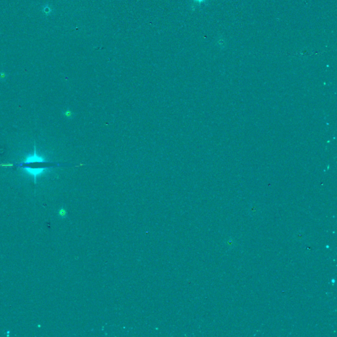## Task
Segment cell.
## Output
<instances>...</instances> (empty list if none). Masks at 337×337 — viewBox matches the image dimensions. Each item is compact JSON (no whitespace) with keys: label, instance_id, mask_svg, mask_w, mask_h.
<instances>
[{"label":"cell","instance_id":"277c9868","mask_svg":"<svg viewBox=\"0 0 337 337\" xmlns=\"http://www.w3.org/2000/svg\"><path fill=\"white\" fill-rule=\"evenodd\" d=\"M14 166V165L13 164V163H2V164H0V167H13Z\"/></svg>","mask_w":337,"mask_h":337},{"label":"cell","instance_id":"6da1fadb","mask_svg":"<svg viewBox=\"0 0 337 337\" xmlns=\"http://www.w3.org/2000/svg\"><path fill=\"white\" fill-rule=\"evenodd\" d=\"M46 167H38V168H34L30 167H24L23 171L24 173H26L30 176H32L34 178V182H36L37 177L42 175L46 171Z\"/></svg>","mask_w":337,"mask_h":337},{"label":"cell","instance_id":"5b68a950","mask_svg":"<svg viewBox=\"0 0 337 337\" xmlns=\"http://www.w3.org/2000/svg\"><path fill=\"white\" fill-rule=\"evenodd\" d=\"M44 12L46 15H49V13H51V12H52V9H50L49 6H45L44 8Z\"/></svg>","mask_w":337,"mask_h":337},{"label":"cell","instance_id":"3957f363","mask_svg":"<svg viewBox=\"0 0 337 337\" xmlns=\"http://www.w3.org/2000/svg\"><path fill=\"white\" fill-rule=\"evenodd\" d=\"M63 115H65V117H67V118H72L73 113V112L71 111L70 109H67L63 112Z\"/></svg>","mask_w":337,"mask_h":337},{"label":"cell","instance_id":"8992f818","mask_svg":"<svg viewBox=\"0 0 337 337\" xmlns=\"http://www.w3.org/2000/svg\"><path fill=\"white\" fill-rule=\"evenodd\" d=\"M7 77V75L6 73L4 72H0V79L1 80H4L5 79H6Z\"/></svg>","mask_w":337,"mask_h":337},{"label":"cell","instance_id":"ba28073f","mask_svg":"<svg viewBox=\"0 0 337 337\" xmlns=\"http://www.w3.org/2000/svg\"><path fill=\"white\" fill-rule=\"evenodd\" d=\"M206 1V0H194V2H196L198 3H200V4H201V3H203V2H205Z\"/></svg>","mask_w":337,"mask_h":337},{"label":"cell","instance_id":"52a82bcc","mask_svg":"<svg viewBox=\"0 0 337 337\" xmlns=\"http://www.w3.org/2000/svg\"><path fill=\"white\" fill-rule=\"evenodd\" d=\"M59 213H60V215L61 216H63V215H65V213H66V211H65V210H64L63 209H61V210L59 211Z\"/></svg>","mask_w":337,"mask_h":337},{"label":"cell","instance_id":"7a4b0ae2","mask_svg":"<svg viewBox=\"0 0 337 337\" xmlns=\"http://www.w3.org/2000/svg\"><path fill=\"white\" fill-rule=\"evenodd\" d=\"M45 161V158L38 154L36 153V146H34V154L28 155L24 160V163L25 164H29V163H43Z\"/></svg>","mask_w":337,"mask_h":337}]
</instances>
